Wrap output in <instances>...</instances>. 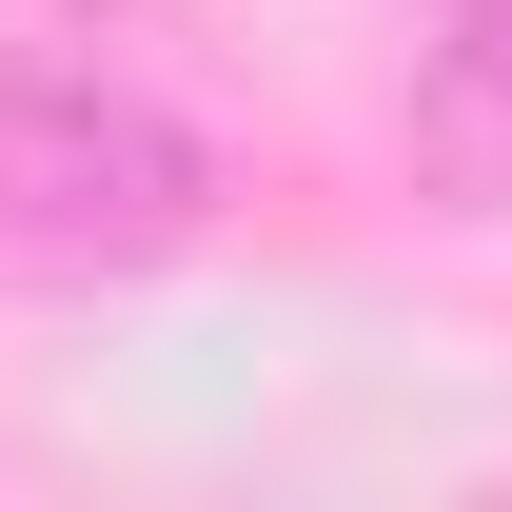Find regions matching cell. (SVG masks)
I'll return each mask as SVG.
<instances>
[{
  "label": "cell",
  "mask_w": 512,
  "mask_h": 512,
  "mask_svg": "<svg viewBox=\"0 0 512 512\" xmlns=\"http://www.w3.org/2000/svg\"><path fill=\"white\" fill-rule=\"evenodd\" d=\"M394 138H414V178L453 217H512V0H453L414 79H394Z\"/></svg>",
  "instance_id": "2"
},
{
  "label": "cell",
  "mask_w": 512,
  "mask_h": 512,
  "mask_svg": "<svg viewBox=\"0 0 512 512\" xmlns=\"http://www.w3.org/2000/svg\"><path fill=\"white\" fill-rule=\"evenodd\" d=\"M197 217H217L197 119L99 99V79L0 99V276H158V256H197Z\"/></svg>",
  "instance_id": "1"
}]
</instances>
